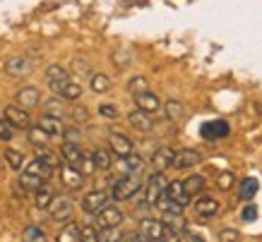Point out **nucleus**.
<instances>
[{"mask_svg":"<svg viewBox=\"0 0 262 242\" xmlns=\"http://www.w3.org/2000/svg\"><path fill=\"white\" fill-rule=\"evenodd\" d=\"M123 235L118 228H99V242H123Z\"/></svg>","mask_w":262,"mask_h":242,"instance_id":"39","label":"nucleus"},{"mask_svg":"<svg viewBox=\"0 0 262 242\" xmlns=\"http://www.w3.org/2000/svg\"><path fill=\"white\" fill-rule=\"evenodd\" d=\"M127 123H130V127L133 130H137V132H151V127H154V123H151V115H147L144 110L135 108L127 113Z\"/></svg>","mask_w":262,"mask_h":242,"instance_id":"18","label":"nucleus"},{"mask_svg":"<svg viewBox=\"0 0 262 242\" xmlns=\"http://www.w3.org/2000/svg\"><path fill=\"white\" fill-rule=\"evenodd\" d=\"M133 101H135V108L144 110L147 115H154V113H159V110H161L159 96L151 94V91H142V94H135V96H133Z\"/></svg>","mask_w":262,"mask_h":242,"instance_id":"13","label":"nucleus"},{"mask_svg":"<svg viewBox=\"0 0 262 242\" xmlns=\"http://www.w3.org/2000/svg\"><path fill=\"white\" fill-rule=\"evenodd\" d=\"M43 115H51V117H58V120H63L65 115V101L60 96H51L43 101Z\"/></svg>","mask_w":262,"mask_h":242,"instance_id":"25","label":"nucleus"},{"mask_svg":"<svg viewBox=\"0 0 262 242\" xmlns=\"http://www.w3.org/2000/svg\"><path fill=\"white\" fill-rule=\"evenodd\" d=\"M147 77H142V75H135V77H130L127 79V91L135 96V94H142V91H149L147 89Z\"/></svg>","mask_w":262,"mask_h":242,"instance_id":"35","label":"nucleus"},{"mask_svg":"<svg viewBox=\"0 0 262 242\" xmlns=\"http://www.w3.org/2000/svg\"><path fill=\"white\" fill-rule=\"evenodd\" d=\"M116 168H118L120 178L123 175H140L144 168V158L140 154H130L127 158H120L118 163H116Z\"/></svg>","mask_w":262,"mask_h":242,"instance_id":"15","label":"nucleus"},{"mask_svg":"<svg viewBox=\"0 0 262 242\" xmlns=\"http://www.w3.org/2000/svg\"><path fill=\"white\" fill-rule=\"evenodd\" d=\"M140 233L147 237L149 242H164V237H166L171 230H168L166 226H164V221H157V219H142V223H140Z\"/></svg>","mask_w":262,"mask_h":242,"instance_id":"6","label":"nucleus"},{"mask_svg":"<svg viewBox=\"0 0 262 242\" xmlns=\"http://www.w3.org/2000/svg\"><path fill=\"white\" fill-rule=\"evenodd\" d=\"M5 120H8L12 127H32L29 125V113L24 108H19L17 103H12V106L5 108Z\"/></svg>","mask_w":262,"mask_h":242,"instance_id":"21","label":"nucleus"},{"mask_svg":"<svg viewBox=\"0 0 262 242\" xmlns=\"http://www.w3.org/2000/svg\"><path fill=\"white\" fill-rule=\"evenodd\" d=\"M60 158H63V163H68V165H72V168L80 171L84 151L80 149V144H65L63 141V147H60Z\"/></svg>","mask_w":262,"mask_h":242,"instance_id":"19","label":"nucleus"},{"mask_svg":"<svg viewBox=\"0 0 262 242\" xmlns=\"http://www.w3.org/2000/svg\"><path fill=\"white\" fill-rule=\"evenodd\" d=\"M108 149H111L118 158H127L130 154H135L133 141L127 139L125 134H120V132H111V134H108Z\"/></svg>","mask_w":262,"mask_h":242,"instance_id":"10","label":"nucleus"},{"mask_svg":"<svg viewBox=\"0 0 262 242\" xmlns=\"http://www.w3.org/2000/svg\"><path fill=\"white\" fill-rule=\"evenodd\" d=\"M123 242H149L142 233H125L123 235Z\"/></svg>","mask_w":262,"mask_h":242,"instance_id":"50","label":"nucleus"},{"mask_svg":"<svg viewBox=\"0 0 262 242\" xmlns=\"http://www.w3.org/2000/svg\"><path fill=\"white\" fill-rule=\"evenodd\" d=\"M113 63H116V65H127V63H130V55H127V53H116V55H113Z\"/></svg>","mask_w":262,"mask_h":242,"instance_id":"52","label":"nucleus"},{"mask_svg":"<svg viewBox=\"0 0 262 242\" xmlns=\"http://www.w3.org/2000/svg\"><path fill=\"white\" fill-rule=\"evenodd\" d=\"M15 137V127L10 125L8 120H0V139L3 141H10Z\"/></svg>","mask_w":262,"mask_h":242,"instance_id":"46","label":"nucleus"},{"mask_svg":"<svg viewBox=\"0 0 262 242\" xmlns=\"http://www.w3.org/2000/svg\"><path fill=\"white\" fill-rule=\"evenodd\" d=\"M36 158H41V161H43L46 165H51V168H58V165H60V156H58L53 149H48V147H41L39 149V156H36Z\"/></svg>","mask_w":262,"mask_h":242,"instance_id":"38","label":"nucleus"},{"mask_svg":"<svg viewBox=\"0 0 262 242\" xmlns=\"http://www.w3.org/2000/svg\"><path fill=\"white\" fill-rule=\"evenodd\" d=\"M181 242H205V237L198 235V233H192V230H185L183 237H181Z\"/></svg>","mask_w":262,"mask_h":242,"instance_id":"49","label":"nucleus"},{"mask_svg":"<svg viewBox=\"0 0 262 242\" xmlns=\"http://www.w3.org/2000/svg\"><path fill=\"white\" fill-rule=\"evenodd\" d=\"M231 185H233V173L231 171H222L219 173V178H216V187L219 189H231Z\"/></svg>","mask_w":262,"mask_h":242,"instance_id":"43","label":"nucleus"},{"mask_svg":"<svg viewBox=\"0 0 262 242\" xmlns=\"http://www.w3.org/2000/svg\"><path fill=\"white\" fill-rule=\"evenodd\" d=\"M241 233L236 228H222L219 230V242H238Z\"/></svg>","mask_w":262,"mask_h":242,"instance_id":"45","label":"nucleus"},{"mask_svg":"<svg viewBox=\"0 0 262 242\" xmlns=\"http://www.w3.org/2000/svg\"><path fill=\"white\" fill-rule=\"evenodd\" d=\"M60 182H63L65 189H82V185H84V175H82L77 168L63 163L60 165Z\"/></svg>","mask_w":262,"mask_h":242,"instance_id":"14","label":"nucleus"},{"mask_svg":"<svg viewBox=\"0 0 262 242\" xmlns=\"http://www.w3.org/2000/svg\"><path fill=\"white\" fill-rule=\"evenodd\" d=\"M72 117H75L77 123H87L89 113H87V108H84V106H77V108H72Z\"/></svg>","mask_w":262,"mask_h":242,"instance_id":"48","label":"nucleus"},{"mask_svg":"<svg viewBox=\"0 0 262 242\" xmlns=\"http://www.w3.org/2000/svg\"><path fill=\"white\" fill-rule=\"evenodd\" d=\"M142 189V180L140 175H123L111 185V199L113 202H125L137 197V192Z\"/></svg>","mask_w":262,"mask_h":242,"instance_id":"1","label":"nucleus"},{"mask_svg":"<svg viewBox=\"0 0 262 242\" xmlns=\"http://www.w3.org/2000/svg\"><path fill=\"white\" fill-rule=\"evenodd\" d=\"M99 115L106 117V120H116V117L120 115V110H118V106H113V103H101V106H99Z\"/></svg>","mask_w":262,"mask_h":242,"instance_id":"41","label":"nucleus"},{"mask_svg":"<svg viewBox=\"0 0 262 242\" xmlns=\"http://www.w3.org/2000/svg\"><path fill=\"white\" fill-rule=\"evenodd\" d=\"M63 141H65V144H80V141H82V132L77 130V127H65Z\"/></svg>","mask_w":262,"mask_h":242,"instance_id":"42","label":"nucleus"},{"mask_svg":"<svg viewBox=\"0 0 262 242\" xmlns=\"http://www.w3.org/2000/svg\"><path fill=\"white\" fill-rule=\"evenodd\" d=\"M80 96H82V84H77V82H68L63 86V91H60L63 101H77Z\"/></svg>","mask_w":262,"mask_h":242,"instance_id":"34","label":"nucleus"},{"mask_svg":"<svg viewBox=\"0 0 262 242\" xmlns=\"http://www.w3.org/2000/svg\"><path fill=\"white\" fill-rule=\"evenodd\" d=\"M72 211H75V206H72V202L68 197H56L53 204L48 206V216L56 223H68L72 219Z\"/></svg>","mask_w":262,"mask_h":242,"instance_id":"4","label":"nucleus"},{"mask_svg":"<svg viewBox=\"0 0 262 242\" xmlns=\"http://www.w3.org/2000/svg\"><path fill=\"white\" fill-rule=\"evenodd\" d=\"M5 72L10 77H27L32 72V60L27 55H10L5 60Z\"/></svg>","mask_w":262,"mask_h":242,"instance_id":"9","label":"nucleus"},{"mask_svg":"<svg viewBox=\"0 0 262 242\" xmlns=\"http://www.w3.org/2000/svg\"><path fill=\"white\" fill-rule=\"evenodd\" d=\"M183 185H185V189H188V195H200L202 189H205V178L202 175H190V178L183 180Z\"/></svg>","mask_w":262,"mask_h":242,"instance_id":"33","label":"nucleus"},{"mask_svg":"<svg viewBox=\"0 0 262 242\" xmlns=\"http://www.w3.org/2000/svg\"><path fill=\"white\" fill-rule=\"evenodd\" d=\"M164 242H181V240H178V235L176 233H168L166 237H164Z\"/></svg>","mask_w":262,"mask_h":242,"instance_id":"53","label":"nucleus"},{"mask_svg":"<svg viewBox=\"0 0 262 242\" xmlns=\"http://www.w3.org/2000/svg\"><path fill=\"white\" fill-rule=\"evenodd\" d=\"M80 230H82V226L65 223V226L60 228V233L56 235V242H80Z\"/></svg>","mask_w":262,"mask_h":242,"instance_id":"27","label":"nucleus"},{"mask_svg":"<svg viewBox=\"0 0 262 242\" xmlns=\"http://www.w3.org/2000/svg\"><path fill=\"white\" fill-rule=\"evenodd\" d=\"M80 173L84 175V178H89V175H94L96 173V163H94V156H92V154H84L82 165H80Z\"/></svg>","mask_w":262,"mask_h":242,"instance_id":"40","label":"nucleus"},{"mask_svg":"<svg viewBox=\"0 0 262 242\" xmlns=\"http://www.w3.org/2000/svg\"><path fill=\"white\" fill-rule=\"evenodd\" d=\"M241 216H243V221H255L257 219V206L255 204H248V206H243V211H241Z\"/></svg>","mask_w":262,"mask_h":242,"instance_id":"47","label":"nucleus"},{"mask_svg":"<svg viewBox=\"0 0 262 242\" xmlns=\"http://www.w3.org/2000/svg\"><path fill=\"white\" fill-rule=\"evenodd\" d=\"M5 161H8V165L12 171H22V165H24L22 151H17V149H5Z\"/></svg>","mask_w":262,"mask_h":242,"instance_id":"37","label":"nucleus"},{"mask_svg":"<svg viewBox=\"0 0 262 242\" xmlns=\"http://www.w3.org/2000/svg\"><path fill=\"white\" fill-rule=\"evenodd\" d=\"M229 132H231V127L226 120H209V123H205V125L200 127V134L207 141L224 139V137H229Z\"/></svg>","mask_w":262,"mask_h":242,"instance_id":"8","label":"nucleus"},{"mask_svg":"<svg viewBox=\"0 0 262 242\" xmlns=\"http://www.w3.org/2000/svg\"><path fill=\"white\" fill-rule=\"evenodd\" d=\"M72 70H75V72H89L87 60H82V58H75V60H72Z\"/></svg>","mask_w":262,"mask_h":242,"instance_id":"51","label":"nucleus"},{"mask_svg":"<svg viewBox=\"0 0 262 242\" xmlns=\"http://www.w3.org/2000/svg\"><path fill=\"white\" fill-rule=\"evenodd\" d=\"M200 161H202L200 151H195V149H181V151H176L173 168H178V171H185V168H192V165H198Z\"/></svg>","mask_w":262,"mask_h":242,"instance_id":"20","label":"nucleus"},{"mask_svg":"<svg viewBox=\"0 0 262 242\" xmlns=\"http://www.w3.org/2000/svg\"><path fill=\"white\" fill-rule=\"evenodd\" d=\"M89 86H92L94 94H106L111 89V79H108V75H103V72H94L92 79H89Z\"/></svg>","mask_w":262,"mask_h":242,"instance_id":"29","label":"nucleus"},{"mask_svg":"<svg viewBox=\"0 0 262 242\" xmlns=\"http://www.w3.org/2000/svg\"><path fill=\"white\" fill-rule=\"evenodd\" d=\"M27 139L32 141L34 147H46L48 144V139H51V137H48L46 132H43V130H41L39 125H32V127H27Z\"/></svg>","mask_w":262,"mask_h":242,"instance_id":"30","label":"nucleus"},{"mask_svg":"<svg viewBox=\"0 0 262 242\" xmlns=\"http://www.w3.org/2000/svg\"><path fill=\"white\" fill-rule=\"evenodd\" d=\"M106 206H108V195L103 189H92V192H87V195L82 197V211L84 213H94L96 216Z\"/></svg>","mask_w":262,"mask_h":242,"instance_id":"7","label":"nucleus"},{"mask_svg":"<svg viewBox=\"0 0 262 242\" xmlns=\"http://www.w3.org/2000/svg\"><path fill=\"white\" fill-rule=\"evenodd\" d=\"M166 199L176 206H181L185 209L188 204H190V195H188V189L183 185V180H173V182H168V189H166Z\"/></svg>","mask_w":262,"mask_h":242,"instance_id":"11","label":"nucleus"},{"mask_svg":"<svg viewBox=\"0 0 262 242\" xmlns=\"http://www.w3.org/2000/svg\"><path fill=\"white\" fill-rule=\"evenodd\" d=\"M36 125L48 134V137H56V134H63L65 127H63V120H58V117H51V115H41L39 123Z\"/></svg>","mask_w":262,"mask_h":242,"instance_id":"24","label":"nucleus"},{"mask_svg":"<svg viewBox=\"0 0 262 242\" xmlns=\"http://www.w3.org/2000/svg\"><path fill=\"white\" fill-rule=\"evenodd\" d=\"M257 187H260V185H257L255 178H243L241 180V187H238V197L248 202V199H253V197L257 195Z\"/></svg>","mask_w":262,"mask_h":242,"instance_id":"31","label":"nucleus"},{"mask_svg":"<svg viewBox=\"0 0 262 242\" xmlns=\"http://www.w3.org/2000/svg\"><path fill=\"white\" fill-rule=\"evenodd\" d=\"M68 82H70V75H68L63 65H48L46 67V84L56 96H60V91H63V86Z\"/></svg>","mask_w":262,"mask_h":242,"instance_id":"3","label":"nucleus"},{"mask_svg":"<svg viewBox=\"0 0 262 242\" xmlns=\"http://www.w3.org/2000/svg\"><path fill=\"white\" fill-rule=\"evenodd\" d=\"M41 101V94L36 86H22V89H17L15 94V103L19 106V108L29 110V108H36Z\"/></svg>","mask_w":262,"mask_h":242,"instance_id":"12","label":"nucleus"},{"mask_svg":"<svg viewBox=\"0 0 262 242\" xmlns=\"http://www.w3.org/2000/svg\"><path fill=\"white\" fill-rule=\"evenodd\" d=\"M216 213H219V202H216L214 197H200L198 202H195V216L198 219H214Z\"/></svg>","mask_w":262,"mask_h":242,"instance_id":"17","label":"nucleus"},{"mask_svg":"<svg viewBox=\"0 0 262 242\" xmlns=\"http://www.w3.org/2000/svg\"><path fill=\"white\" fill-rule=\"evenodd\" d=\"M123 219H125V213H123V209H120L118 204H108L103 211L96 213V226L99 228H118L120 223H123Z\"/></svg>","mask_w":262,"mask_h":242,"instance_id":"5","label":"nucleus"},{"mask_svg":"<svg viewBox=\"0 0 262 242\" xmlns=\"http://www.w3.org/2000/svg\"><path fill=\"white\" fill-rule=\"evenodd\" d=\"M80 242H99V230H96V228H92V226H82Z\"/></svg>","mask_w":262,"mask_h":242,"instance_id":"44","label":"nucleus"},{"mask_svg":"<svg viewBox=\"0 0 262 242\" xmlns=\"http://www.w3.org/2000/svg\"><path fill=\"white\" fill-rule=\"evenodd\" d=\"M173 161H176V151L168 147H159L154 154H151V165H154L157 173H164L166 168H171Z\"/></svg>","mask_w":262,"mask_h":242,"instance_id":"16","label":"nucleus"},{"mask_svg":"<svg viewBox=\"0 0 262 242\" xmlns=\"http://www.w3.org/2000/svg\"><path fill=\"white\" fill-rule=\"evenodd\" d=\"M92 156H94V163H96V171H108L113 165V158H111V149H94L92 151Z\"/></svg>","mask_w":262,"mask_h":242,"instance_id":"28","label":"nucleus"},{"mask_svg":"<svg viewBox=\"0 0 262 242\" xmlns=\"http://www.w3.org/2000/svg\"><path fill=\"white\" fill-rule=\"evenodd\" d=\"M166 189H168V180L164 178V173H151L147 178V185H144V197H147L149 206H157L166 197Z\"/></svg>","mask_w":262,"mask_h":242,"instance_id":"2","label":"nucleus"},{"mask_svg":"<svg viewBox=\"0 0 262 242\" xmlns=\"http://www.w3.org/2000/svg\"><path fill=\"white\" fill-rule=\"evenodd\" d=\"M56 195H53V187H48V185H41L36 192H34V204H36V209H48L51 204H53Z\"/></svg>","mask_w":262,"mask_h":242,"instance_id":"26","label":"nucleus"},{"mask_svg":"<svg viewBox=\"0 0 262 242\" xmlns=\"http://www.w3.org/2000/svg\"><path fill=\"white\" fill-rule=\"evenodd\" d=\"M161 221H164V226L171 230V233H185L188 226H185V219H183V213H173V211H166V213H161Z\"/></svg>","mask_w":262,"mask_h":242,"instance_id":"23","label":"nucleus"},{"mask_svg":"<svg viewBox=\"0 0 262 242\" xmlns=\"http://www.w3.org/2000/svg\"><path fill=\"white\" fill-rule=\"evenodd\" d=\"M164 113H166L168 120H181V117L185 115V106H183L181 101H176V99H168V101L164 103Z\"/></svg>","mask_w":262,"mask_h":242,"instance_id":"32","label":"nucleus"},{"mask_svg":"<svg viewBox=\"0 0 262 242\" xmlns=\"http://www.w3.org/2000/svg\"><path fill=\"white\" fill-rule=\"evenodd\" d=\"M22 242H46V233L39 226H27L22 233Z\"/></svg>","mask_w":262,"mask_h":242,"instance_id":"36","label":"nucleus"},{"mask_svg":"<svg viewBox=\"0 0 262 242\" xmlns=\"http://www.w3.org/2000/svg\"><path fill=\"white\" fill-rule=\"evenodd\" d=\"M53 171H56V168L46 165L41 158H34V161H29V163L24 165V173H29V175H34V178H39L41 182H46V180L53 175Z\"/></svg>","mask_w":262,"mask_h":242,"instance_id":"22","label":"nucleus"}]
</instances>
